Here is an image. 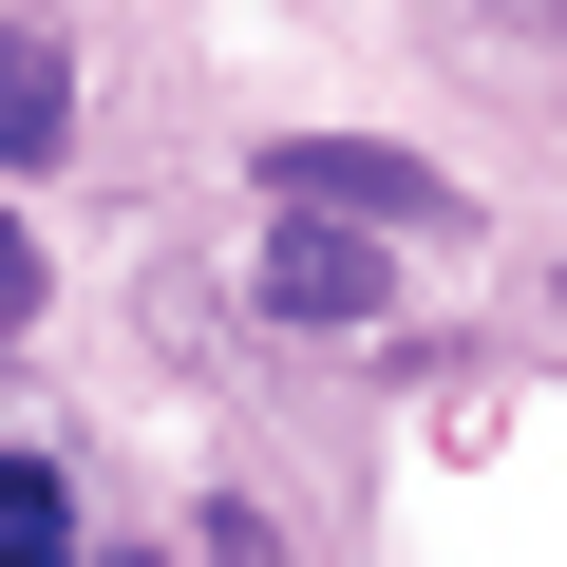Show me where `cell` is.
<instances>
[{
  "instance_id": "4",
  "label": "cell",
  "mask_w": 567,
  "mask_h": 567,
  "mask_svg": "<svg viewBox=\"0 0 567 567\" xmlns=\"http://www.w3.org/2000/svg\"><path fill=\"white\" fill-rule=\"evenodd\" d=\"M76 548V511H58V473L39 454H0V567H58Z\"/></svg>"
},
{
  "instance_id": "5",
  "label": "cell",
  "mask_w": 567,
  "mask_h": 567,
  "mask_svg": "<svg viewBox=\"0 0 567 567\" xmlns=\"http://www.w3.org/2000/svg\"><path fill=\"white\" fill-rule=\"evenodd\" d=\"M0 322H39V246L20 227H0Z\"/></svg>"
},
{
  "instance_id": "1",
  "label": "cell",
  "mask_w": 567,
  "mask_h": 567,
  "mask_svg": "<svg viewBox=\"0 0 567 567\" xmlns=\"http://www.w3.org/2000/svg\"><path fill=\"white\" fill-rule=\"evenodd\" d=\"M265 208H322V227H454V189L379 133H265Z\"/></svg>"
},
{
  "instance_id": "3",
  "label": "cell",
  "mask_w": 567,
  "mask_h": 567,
  "mask_svg": "<svg viewBox=\"0 0 567 567\" xmlns=\"http://www.w3.org/2000/svg\"><path fill=\"white\" fill-rule=\"evenodd\" d=\"M76 133V39L58 20H0V171H39Z\"/></svg>"
},
{
  "instance_id": "2",
  "label": "cell",
  "mask_w": 567,
  "mask_h": 567,
  "mask_svg": "<svg viewBox=\"0 0 567 567\" xmlns=\"http://www.w3.org/2000/svg\"><path fill=\"white\" fill-rule=\"evenodd\" d=\"M379 246H398V227H322V208H284V227H265V322H303V341L379 322V303H398Z\"/></svg>"
}]
</instances>
